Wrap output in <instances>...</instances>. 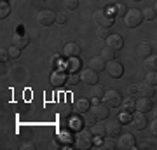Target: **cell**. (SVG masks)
I'll list each match as a JSON object with an SVG mask.
<instances>
[{
	"label": "cell",
	"mask_w": 157,
	"mask_h": 150,
	"mask_svg": "<svg viewBox=\"0 0 157 150\" xmlns=\"http://www.w3.org/2000/svg\"><path fill=\"white\" fill-rule=\"evenodd\" d=\"M63 52L67 58H78L80 56V45L75 44V42H68V44H65Z\"/></svg>",
	"instance_id": "16"
},
{
	"label": "cell",
	"mask_w": 157,
	"mask_h": 150,
	"mask_svg": "<svg viewBox=\"0 0 157 150\" xmlns=\"http://www.w3.org/2000/svg\"><path fill=\"white\" fill-rule=\"evenodd\" d=\"M94 145V134L91 133V129H80L75 136V147L80 150H87Z\"/></svg>",
	"instance_id": "1"
},
{
	"label": "cell",
	"mask_w": 157,
	"mask_h": 150,
	"mask_svg": "<svg viewBox=\"0 0 157 150\" xmlns=\"http://www.w3.org/2000/svg\"><path fill=\"white\" fill-rule=\"evenodd\" d=\"M128 7H126V4H115V16H121L124 17L126 14H128Z\"/></svg>",
	"instance_id": "31"
},
{
	"label": "cell",
	"mask_w": 157,
	"mask_h": 150,
	"mask_svg": "<svg viewBox=\"0 0 157 150\" xmlns=\"http://www.w3.org/2000/svg\"><path fill=\"white\" fill-rule=\"evenodd\" d=\"M89 96H91V101L93 103H100V100L105 96V89L94 84V86H91V91H89Z\"/></svg>",
	"instance_id": "17"
},
{
	"label": "cell",
	"mask_w": 157,
	"mask_h": 150,
	"mask_svg": "<svg viewBox=\"0 0 157 150\" xmlns=\"http://www.w3.org/2000/svg\"><path fill=\"white\" fill-rule=\"evenodd\" d=\"M37 21L42 26H51L52 23H56V12L51 11V9H44L37 14Z\"/></svg>",
	"instance_id": "6"
},
{
	"label": "cell",
	"mask_w": 157,
	"mask_h": 150,
	"mask_svg": "<svg viewBox=\"0 0 157 150\" xmlns=\"http://www.w3.org/2000/svg\"><path fill=\"white\" fill-rule=\"evenodd\" d=\"M145 82H148L150 86H154V87H157V72H148L147 73V79Z\"/></svg>",
	"instance_id": "32"
},
{
	"label": "cell",
	"mask_w": 157,
	"mask_h": 150,
	"mask_svg": "<svg viewBox=\"0 0 157 150\" xmlns=\"http://www.w3.org/2000/svg\"><path fill=\"white\" fill-rule=\"evenodd\" d=\"M93 19H94V23L101 28H112L115 14H110V12H107V11L98 9V11H94V14H93Z\"/></svg>",
	"instance_id": "2"
},
{
	"label": "cell",
	"mask_w": 157,
	"mask_h": 150,
	"mask_svg": "<svg viewBox=\"0 0 157 150\" xmlns=\"http://www.w3.org/2000/svg\"><path fill=\"white\" fill-rule=\"evenodd\" d=\"M121 106H122V112L133 113V112H136V100H133V98H124Z\"/></svg>",
	"instance_id": "23"
},
{
	"label": "cell",
	"mask_w": 157,
	"mask_h": 150,
	"mask_svg": "<svg viewBox=\"0 0 157 150\" xmlns=\"http://www.w3.org/2000/svg\"><path fill=\"white\" fill-rule=\"evenodd\" d=\"M91 133L94 136H100V138H105L107 136V126L101 124V121H96L93 126H91Z\"/></svg>",
	"instance_id": "20"
},
{
	"label": "cell",
	"mask_w": 157,
	"mask_h": 150,
	"mask_svg": "<svg viewBox=\"0 0 157 150\" xmlns=\"http://www.w3.org/2000/svg\"><path fill=\"white\" fill-rule=\"evenodd\" d=\"M113 140H115V138H110V136H108V140H107V141H105L103 145H101V148H105V150H113V148H115V143H113Z\"/></svg>",
	"instance_id": "33"
},
{
	"label": "cell",
	"mask_w": 157,
	"mask_h": 150,
	"mask_svg": "<svg viewBox=\"0 0 157 150\" xmlns=\"http://www.w3.org/2000/svg\"><path fill=\"white\" fill-rule=\"evenodd\" d=\"M82 113H78V115L72 117L70 119V126H72V129H77V131H80L82 129V126H84V119H82Z\"/></svg>",
	"instance_id": "26"
},
{
	"label": "cell",
	"mask_w": 157,
	"mask_h": 150,
	"mask_svg": "<svg viewBox=\"0 0 157 150\" xmlns=\"http://www.w3.org/2000/svg\"><path fill=\"white\" fill-rule=\"evenodd\" d=\"M89 68H93V70H96V72L100 73L101 70H105V68H107V60H103L101 54L100 56H94V58H91Z\"/></svg>",
	"instance_id": "18"
},
{
	"label": "cell",
	"mask_w": 157,
	"mask_h": 150,
	"mask_svg": "<svg viewBox=\"0 0 157 150\" xmlns=\"http://www.w3.org/2000/svg\"><path fill=\"white\" fill-rule=\"evenodd\" d=\"M154 119H157V108L154 110Z\"/></svg>",
	"instance_id": "44"
},
{
	"label": "cell",
	"mask_w": 157,
	"mask_h": 150,
	"mask_svg": "<svg viewBox=\"0 0 157 150\" xmlns=\"http://www.w3.org/2000/svg\"><path fill=\"white\" fill-rule=\"evenodd\" d=\"M145 68L148 70V72H157V56H148V58H145Z\"/></svg>",
	"instance_id": "24"
},
{
	"label": "cell",
	"mask_w": 157,
	"mask_h": 150,
	"mask_svg": "<svg viewBox=\"0 0 157 150\" xmlns=\"http://www.w3.org/2000/svg\"><path fill=\"white\" fill-rule=\"evenodd\" d=\"M21 148H23V150H33V148H35V145H33V143H23V145H21Z\"/></svg>",
	"instance_id": "42"
},
{
	"label": "cell",
	"mask_w": 157,
	"mask_h": 150,
	"mask_svg": "<svg viewBox=\"0 0 157 150\" xmlns=\"http://www.w3.org/2000/svg\"><path fill=\"white\" fill-rule=\"evenodd\" d=\"M77 6H78V0H65V7L67 9H77Z\"/></svg>",
	"instance_id": "34"
},
{
	"label": "cell",
	"mask_w": 157,
	"mask_h": 150,
	"mask_svg": "<svg viewBox=\"0 0 157 150\" xmlns=\"http://www.w3.org/2000/svg\"><path fill=\"white\" fill-rule=\"evenodd\" d=\"M155 93H157V87H155Z\"/></svg>",
	"instance_id": "47"
},
{
	"label": "cell",
	"mask_w": 157,
	"mask_h": 150,
	"mask_svg": "<svg viewBox=\"0 0 157 150\" xmlns=\"http://www.w3.org/2000/svg\"><path fill=\"white\" fill-rule=\"evenodd\" d=\"M141 21H143V12L138 11V9H129L128 14L124 16V25H126L128 28L140 26Z\"/></svg>",
	"instance_id": "4"
},
{
	"label": "cell",
	"mask_w": 157,
	"mask_h": 150,
	"mask_svg": "<svg viewBox=\"0 0 157 150\" xmlns=\"http://www.w3.org/2000/svg\"><path fill=\"white\" fill-rule=\"evenodd\" d=\"M80 68V61H78V58H68V63H67V72L70 73H75Z\"/></svg>",
	"instance_id": "25"
},
{
	"label": "cell",
	"mask_w": 157,
	"mask_h": 150,
	"mask_svg": "<svg viewBox=\"0 0 157 150\" xmlns=\"http://www.w3.org/2000/svg\"><path fill=\"white\" fill-rule=\"evenodd\" d=\"M131 126L136 129V131H143V129L148 126V122H147V117L143 112H133L131 113Z\"/></svg>",
	"instance_id": "7"
},
{
	"label": "cell",
	"mask_w": 157,
	"mask_h": 150,
	"mask_svg": "<svg viewBox=\"0 0 157 150\" xmlns=\"http://www.w3.org/2000/svg\"><path fill=\"white\" fill-rule=\"evenodd\" d=\"M58 65H63V61H61V58H59V54H54V58H52V67L56 68Z\"/></svg>",
	"instance_id": "40"
},
{
	"label": "cell",
	"mask_w": 157,
	"mask_h": 150,
	"mask_svg": "<svg viewBox=\"0 0 157 150\" xmlns=\"http://www.w3.org/2000/svg\"><path fill=\"white\" fill-rule=\"evenodd\" d=\"M105 42H107V45L108 47H112L113 51H119V49H122L124 47V39L119 33H110V37H108Z\"/></svg>",
	"instance_id": "14"
},
{
	"label": "cell",
	"mask_w": 157,
	"mask_h": 150,
	"mask_svg": "<svg viewBox=\"0 0 157 150\" xmlns=\"http://www.w3.org/2000/svg\"><path fill=\"white\" fill-rule=\"evenodd\" d=\"M9 51V54H11V58H19V47H16V45H12L11 49H7Z\"/></svg>",
	"instance_id": "37"
},
{
	"label": "cell",
	"mask_w": 157,
	"mask_h": 150,
	"mask_svg": "<svg viewBox=\"0 0 157 150\" xmlns=\"http://www.w3.org/2000/svg\"><path fill=\"white\" fill-rule=\"evenodd\" d=\"M154 9H155V12H157V4H155V7H154Z\"/></svg>",
	"instance_id": "45"
},
{
	"label": "cell",
	"mask_w": 157,
	"mask_h": 150,
	"mask_svg": "<svg viewBox=\"0 0 157 150\" xmlns=\"http://www.w3.org/2000/svg\"><path fill=\"white\" fill-rule=\"evenodd\" d=\"M150 133L154 134V136H157V119H154L150 122Z\"/></svg>",
	"instance_id": "39"
},
{
	"label": "cell",
	"mask_w": 157,
	"mask_h": 150,
	"mask_svg": "<svg viewBox=\"0 0 157 150\" xmlns=\"http://www.w3.org/2000/svg\"><path fill=\"white\" fill-rule=\"evenodd\" d=\"M56 23L58 25H65L67 23V16L63 12H56Z\"/></svg>",
	"instance_id": "36"
},
{
	"label": "cell",
	"mask_w": 157,
	"mask_h": 150,
	"mask_svg": "<svg viewBox=\"0 0 157 150\" xmlns=\"http://www.w3.org/2000/svg\"><path fill=\"white\" fill-rule=\"evenodd\" d=\"M96 37L100 40H107L108 37H110V28H101L98 26V30H96Z\"/></svg>",
	"instance_id": "29"
},
{
	"label": "cell",
	"mask_w": 157,
	"mask_h": 150,
	"mask_svg": "<svg viewBox=\"0 0 157 150\" xmlns=\"http://www.w3.org/2000/svg\"><path fill=\"white\" fill-rule=\"evenodd\" d=\"M155 145H152V143H143V145H140V148H154Z\"/></svg>",
	"instance_id": "43"
},
{
	"label": "cell",
	"mask_w": 157,
	"mask_h": 150,
	"mask_svg": "<svg viewBox=\"0 0 157 150\" xmlns=\"http://www.w3.org/2000/svg\"><path fill=\"white\" fill-rule=\"evenodd\" d=\"M98 80H100V75H98V72L96 70H93V68H87V70H82V73H80V82L87 84V86H94V84H98Z\"/></svg>",
	"instance_id": "9"
},
{
	"label": "cell",
	"mask_w": 157,
	"mask_h": 150,
	"mask_svg": "<svg viewBox=\"0 0 157 150\" xmlns=\"http://www.w3.org/2000/svg\"><path fill=\"white\" fill-rule=\"evenodd\" d=\"M152 54V47L150 44H147V42H141L138 47H136V56L138 58H141V60H145V58H148V56Z\"/></svg>",
	"instance_id": "21"
},
{
	"label": "cell",
	"mask_w": 157,
	"mask_h": 150,
	"mask_svg": "<svg viewBox=\"0 0 157 150\" xmlns=\"http://www.w3.org/2000/svg\"><path fill=\"white\" fill-rule=\"evenodd\" d=\"M128 93H129L131 96H133V94H138V87H136V84H135V86H129Z\"/></svg>",
	"instance_id": "41"
},
{
	"label": "cell",
	"mask_w": 157,
	"mask_h": 150,
	"mask_svg": "<svg viewBox=\"0 0 157 150\" xmlns=\"http://www.w3.org/2000/svg\"><path fill=\"white\" fill-rule=\"evenodd\" d=\"M154 108V103H152V98H143V96H138V100H136V110L138 112H150Z\"/></svg>",
	"instance_id": "15"
},
{
	"label": "cell",
	"mask_w": 157,
	"mask_h": 150,
	"mask_svg": "<svg viewBox=\"0 0 157 150\" xmlns=\"http://www.w3.org/2000/svg\"><path fill=\"white\" fill-rule=\"evenodd\" d=\"M9 58H11L9 51H6L4 47H2V49H0V61H2V63H6L7 60H9Z\"/></svg>",
	"instance_id": "35"
},
{
	"label": "cell",
	"mask_w": 157,
	"mask_h": 150,
	"mask_svg": "<svg viewBox=\"0 0 157 150\" xmlns=\"http://www.w3.org/2000/svg\"><path fill=\"white\" fill-rule=\"evenodd\" d=\"M78 80H80V77H78V75H75V73H68V80H67V84H77Z\"/></svg>",
	"instance_id": "38"
},
{
	"label": "cell",
	"mask_w": 157,
	"mask_h": 150,
	"mask_svg": "<svg viewBox=\"0 0 157 150\" xmlns=\"http://www.w3.org/2000/svg\"><path fill=\"white\" fill-rule=\"evenodd\" d=\"M4 2H9V0H4Z\"/></svg>",
	"instance_id": "46"
},
{
	"label": "cell",
	"mask_w": 157,
	"mask_h": 150,
	"mask_svg": "<svg viewBox=\"0 0 157 150\" xmlns=\"http://www.w3.org/2000/svg\"><path fill=\"white\" fill-rule=\"evenodd\" d=\"M67 80H68V73L65 72V70H56V72H52V75H51V84H52L54 87L65 86Z\"/></svg>",
	"instance_id": "11"
},
{
	"label": "cell",
	"mask_w": 157,
	"mask_h": 150,
	"mask_svg": "<svg viewBox=\"0 0 157 150\" xmlns=\"http://www.w3.org/2000/svg\"><path fill=\"white\" fill-rule=\"evenodd\" d=\"M9 14H11V7H9V2H4V0H2V4H0V17H2V19H6Z\"/></svg>",
	"instance_id": "30"
},
{
	"label": "cell",
	"mask_w": 157,
	"mask_h": 150,
	"mask_svg": "<svg viewBox=\"0 0 157 150\" xmlns=\"http://www.w3.org/2000/svg\"><path fill=\"white\" fill-rule=\"evenodd\" d=\"M119 148L129 150V148H136V138L131 133H124L119 136Z\"/></svg>",
	"instance_id": "10"
},
{
	"label": "cell",
	"mask_w": 157,
	"mask_h": 150,
	"mask_svg": "<svg viewBox=\"0 0 157 150\" xmlns=\"http://www.w3.org/2000/svg\"><path fill=\"white\" fill-rule=\"evenodd\" d=\"M103 101H105V105H108L110 108H117V106H121V103H122V96H121V93H119L117 89H108V91H105Z\"/></svg>",
	"instance_id": "5"
},
{
	"label": "cell",
	"mask_w": 157,
	"mask_h": 150,
	"mask_svg": "<svg viewBox=\"0 0 157 150\" xmlns=\"http://www.w3.org/2000/svg\"><path fill=\"white\" fill-rule=\"evenodd\" d=\"M28 42H30V37L26 33L17 32V33L14 35V45H16V47H19V49H25V47L28 45Z\"/></svg>",
	"instance_id": "19"
},
{
	"label": "cell",
	"mask_w": 157,
	"mask_h": 150,
	"mask_svg": "<svg viewBox=\"0 0 157 150\" xmlns=\"http://www.w3.org/2000/svg\"><path fill=\"white\" fill-rule=\"evenodd\" d=\"M101 58H103V60H107V61H112V60H115V51L107 45L105 49L101 51Z\"/></svg>",
	"instance_id": "28"
},
{
	"label": "cell",
	"mask_w": 157,
	"mask_h": 150,
	"mask_svg": "<svg viewBox=\"0 0 157 150\" xmlns=\"http://www.w3.org/2000/svg\"><path fill=\"white\" fill-rule=\"evenodd\" d=\"M108 108H110V106L105 105V103H94V105L89 108L87 113H89L94 121H105V119H108V115H110Z\"/></svg>",
	"instance_id": "3"
},
{
	"label": "cell",
	"mask_w": 157,
	"mask_h": 150,
	"mask_svg": "<svg viewBox=\"0 0 157 150\" xmlns=\"http://www.w3.org/2000/svg\"><path fill=\"white\" fill-rule=\"evenodd\" d=\"M143 19H145V21H154V19H155V9H154V7H145V9H143Z\"/></svg>",
	"instance_id": "27"
},
{
	"label": "cell",
	"mask_w": 157,
	"mask_h": 150,
	"mask_svg": "<svg viewBox=\"0 0 157 150\" xmlns=\"http://www.w3.org/2000/svg\"><path fill=\"white\" fill-rule=\"evenodd\" d=\"M107 126V138H119L122 134V126H121V121H112V122L105 124Z\"/></svg>",
	"instance_id": "12"
},
{
	"label": "cell",
	"mask_w": 157,
	"mask_h": 150,
	"mask_svg": "<svg viewBox=\"0 0 157 150\" xmlns=\"http://www.w3.org/2000/svg\"><path fill=\"white\" fill-rule=\"evenodd\" d=\"M136 87H138V96H143V98H154L155 96V87L150 86L148 82L136 84Z\"/></svg>",
	"instance_id": "13"
},
{
	"label": "cell",
	"mask_w": 157,
	"mask_h": 150,
	"mask_svg": "<svg viewBox=\"0 0 157 150\" xmlns=\"http://www.w3.org/2000/svg\"><path fill=\"white\" fill-rule=\"evenodd\" d=\"M91 108V101L87 100V98H80V100H77V103H75V110H77V113H87Z\"/></svg>",
	"instance_id": "22"
},
{
	"label": "cell",
	"mask_w": 157,
	"mask_h": 150,
	"mask_svg": "<svg viewBox=\"0 0 157 150\" xmlns=\"http://www.w3.org/2000/svg\"><path fill=\"white\" fill-rule=\"evenodd\" d=\"M107 73L110 75V77L113 79H119V77H122V73H124V67H122V63H119L117 60H112V61H107Z\"/></svg>",
	"instance_id": "8"
}]
</instances>
